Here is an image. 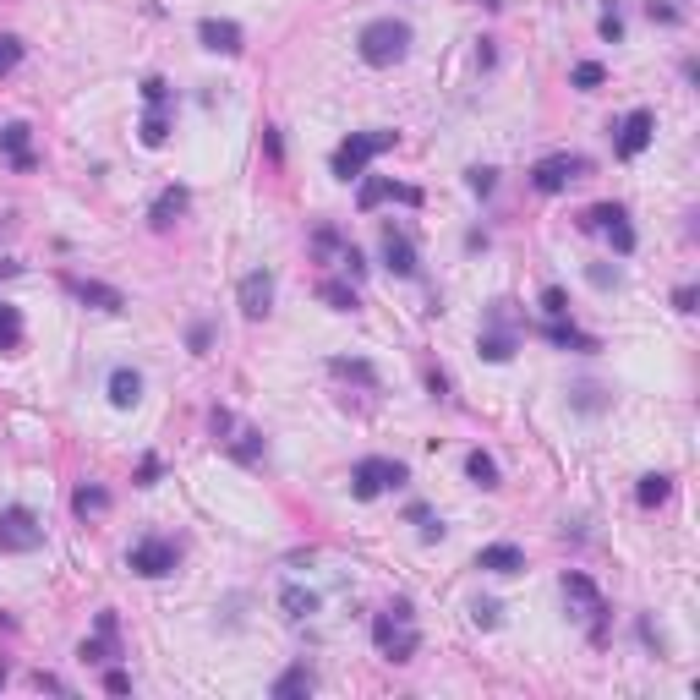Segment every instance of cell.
<instances>
[{"mask_svg":"<svg viewBox=\"0 0 700 700\" xmlns=\"http://www.w3.org/2000/svg\"><path fill=\"white\" fill-rule=\"evenodd\" d=\"M0 148L11 154V165H17V170H33V154H28V126H22V121L0 126Z\"/></svg>","mask_w":700,"mask_h":700,"instance_id":"603a6c76","label":"cell"},{"mask_svg":"<svg viewBox=\"0 0 700 700\" xmlns=\"http://www.w3.org/2000/svg\"><path fill=\"white\" fill-rule=\"evenodd\" d=\"M547 340H553L558 350H597V340H591V334H580L575 323H564V318H547Z\"/></svg>","mask_w":700,"mask_h":700,"instance_id":"cb8c5ba5","label":"cell"},{"mask_svg":"<svg viewBox=\"0 0 700 700\" xmlns=\"http://www.w3.org/2000/svg\"><path fill=\"white\" fill-rule=\"evenodd\" d=\"M44 547V525L33 520V509L11 504L0 509V553H39Z\"/></svg>","mask_w":700,"mask_h":700,"instance_id":"8992f818","label":"cell"},{"mask_svg":"<svg viewBox=\"0 0 700 700\" xmlns=\"http://www.w3.org/2000/svg\"><path fill=\"white\" fill-rule=\"evenodd\" d=\"M624 219H629V214H624L618 203H597V208H586L580 230H591V236H608L613 252H635V230H629Z\"/></svg>","mask_w":700,"mask_h":700,"instance_id":"ba28073f","label":"cell"},{"mask_svg":"<svg viewBox=\"0 0 700 700\" xmlns=\"http://www.w3.org/2000/svg\"><path fill=\"white\" fill-rule=\"evenodd\" d=\"M372 640H378V651H383L389 662H411L416 646H422L411 602H394V608H383L378 618H372Z\"/></svg>","mask_w":700,"mask_h":700,"instance_id":"6da1fadb","label":"cell"},{"mask_svg":"<svg viewBox=\"0 0 700 700\" xmlns=\"http://www.w3.org/2000/svg\"><path fill=\"white\" fill-rule=\"evenodd\" d=\"M602 77H608V72H602V66H597V61H586V66H575V88H602Z\"/></svg>","mask_w":700,"mask_h":700,"instance_id":"d590c367","label":"cell"},{"mask_svg":"<svg viewBox=\"0 0 700 700\" xmlns=\"http://www.w3.org/2000/svg\"><path fill=\"white\" fill-rule=\"evenodd\" d=\"M673 307H679V312H695V285H679V290H673Z\"/></svg>","mask_w":700,"mask_h":700,"instance_id":"ee69618b","label":"cell"},{"mask_svg":"<svg viewBox=\"0 0 700 700\" xmlns=\"http://www.w3.org/2000/svg\"><path fill=\"white\" fill-rule=\"evenodd\" d=\"M580 175H586V159H580V154H547L542 165L531 170V186L553 197V192H564L569 181H580Z\"/></svg>","mask_w":700,"mask_h":700,"instance_id":"9c48e42d","label":"cell"},{"mask_svg":"<svg viewBox=\"0 0 700 700\" xmlns=\"http://www.w3.org/2000/svg\"><path fill=\"white\" fill-rule=\"evenodd\" d=\"M668 493H673V476H640V487H635V498H640V509H662L668 504Z\"/></svg>","mask_w":700,"mask_h":700,"instance_id":"484cf974","label":"cell"},{"mask_svg":"<svg viewBox=\"0 0 700 700\" xmlns=\"http://www.w3.org/2000/svg\"><path fill=\"white\" fill-rule=\"evenodd\" d=\"M181 214H186V186H165L154 197V230H170Z\"/></svg>","mask_w":700,"mask_h":700,"instance_id":"44dd1931","label":"cell"},{"mask_svg":"<svg viewBox=\"0 0 700 700\" xmlns=\"http://www.w3.org/2000/svg\"><path fill=\"white\" fill-rule=\"evenodd\" d=\"M197 39H203L214 55H241V28L225 22V17H203L197 22Z\"/></svg>","mask_w":700,"mask_h":700,"instance_id":"9a60e30c","label":"cell"},{"mask_svg":"<svg viewBox=\"0 0 700 700\" xmlns=\"http://www.w3.org/2000/svg\"><path fill=\"white\" fill-rule=\"evenodd\" d=\"M329 372H334V378H356V383H367V389L378 383V372H372L367 361H350V356H334V361H329Z\"/></svg>","mask_w":700,"mask_h":700,"instance_id":"4dcf8cb0","label":"cell"},{"mask_svg":"<svg viewBox=\"0 0 700 700\" xmlns=\"http://www.w3.org/2000/svg\"><path fill=\"white\" fill-rule=\"evenodd\" d=\"M542 312H547V318H569V296L558 285H547L542 290Z\"/></svg>","mask_w":700,"mask_h":700,"instance_id":"836d02e7","label":"cell"},{"mask_svg":"<svg viewBox=\"0 0 700 700\" xmlns=\"http://www.w3.org/2000/svg\"><path fill=\"white\" fill-rule=\"evenodd\" d=\"M575 405H580V411H602V400H597V389H591V383H586V389H575Z\"/></svg>","mask_w":700,"mask_h":700,"instance_id":"b9f144b4","label":"cell"},{"mask_svg":"<svg viewBox=\"0 0 700 700\" xmlns=\"http://www.w3.org/2000/svg\"><path fill=\"white\" fill-rule=\"evenodd\" d=\"M17 61H22V39L17 33H0V77H6Z\"/></svg>","mask_w":700,"mask_h":700,"instance_id":"d6a6232c","label":"cell"},{"mask_svg":"<svg viewBox=\"0 0 700 700\" xmlns=\"http://www.w3.org/2000/svg\"><path fill=\"white\" fill-rule=\"evenodd\" d=\"M465 181H471V192H493V170H471V175H465Z\"/></svg>","mask_w":700,"mask_h":700,"instance_id":"ab89813d","label":"cell"},{"mask_svg":"<svg viewBox=\"0 0 700 700\" xmlns=\"http://www.w3.org/2000/svg\"><path fill=\"white\" fill-rule=\"evenodd\" d=\"M476 569H493V575H520L525 553H520L515 542H493V547H482V553H476Z\"/></svg>","mask_w":700,"mask_h":700,"instance_id":"ac0fdd59","label":"cell"},{"mask_svg":"<svg viewBox=\"0 0 700 700\" xmlns=\"http://www.w3.org/2000/svg\"><path fill=\"white\" fill-rule=\"evenodd\" d=\"M383 263H389L394 279H411L416 274V247H411V236H405V230L383 225Z\"/></svg>","mask_w":700,"mask_h":700,"instance_id":"5bb4252c","label":"cell"},{"mask_svg":"<svg viewBox=\"0 0 700 700\" xmlns=\"http://www.w3.org/2000/svg\"><path fill=\"white\" fill-rule=\"evenodd\" d=\"M154 482H159V460L148 454V460H143V471H137V487H154Z\"/></svg>","mask_w":700,"mask_h":700,"instance_id":"7bdbcfd3","label":"cell"},{"mask_svg":"<svg viewBox=\"0 0 700 700\" xmlns=\"http://www.w3.org/2000/svg\"><path fill=\"white\" fill-rule=\"evenodd\" d=\"M214 433L225 438V449L236 454L241 465H258V460H263V433H252V427H236V416H230V411H214Z\"/></svg>","mask_w":700,"mask_h":700,"instance_id":"30bf717a","label":"cell"},{"mask_svg":"<svg viewBox=\"0 0 700 700\" xmlns=\"http://www.w3.org/2000/svg\"><path fill=\"white\" fill-rule=\"evenodd\" d=\"M0 684H6V662H0Z\"/></svg>","mask_w":700,"mask_h":700,"instance_id":"bcb514c9","label":"cell"},{"mask_svg":"<svg viewBox=\"0 0 700 700\" xmlns=\"http://www.w3.org/2000/svg\"><path fill=\"white\" fill-rule=\"evenodd\" d=\"M165 137H170V115H165V110H148V121H143V143H148V148H165Z\"/></svg>","mask_w":700,"mask_h":700,"instance_id":"1f68e13d","label":"cell"},{"mask_svg":"<svg viewBox=\"0 0 700 700\" xmlns=\"http://www.w3.org/2000/svg\"><path fill=\"white\" fill-rule=\"evenodd\" d=\"M651 132H657V115L651 110H629L624 115V126H618V159H635V154H646V143H651Z\"/></svg>","mask_w":700,"mask_h":700,"instance_id":"7c38bea8","label":"cell"},{"mask_svg":"<svg viewBox=\"0 0 700 700\" xmlns=\"http://www.w3.org/2000/svg\"><path fill=\"white\" fill-rule=\"evenodd\" d=\"M137 400H143V378H137L132 367H115L110 372V405L115 411H132Z\"/></svg>","mask_w":700,"mask_h":700,"instance_id":"ffe728a7","label":"cell"},{"mask_svg":"<svg viewBox=\"0 0 700 700\" xmlns=\"http://www.w3.org/2000/svg\"><path fill=\"white\" fill-rule=\"evenodd\" d=\"M312 684H318V679H312V668L301 662V668H290L285 679L274 684V700H301V695H312Z\"/></svg>","mask_w":700,"mask_h":700,"instance_id":"4316f807","label":"cell"},{"mask_svg":"<svg viewBox=\"0 0 700 700\" xmlns=\"http://www.w3.org/2000/svg\"><path fill=\"white\" fill-rule=\"evenodd\" d=\"M104 690H110V695H126V690H132V679H126L121 668H110V673H104Z\"/></svg>","mask_w":700,"mask_h":700,"instance_id":"f35d334b","label":"cell"},{"mask_svg":"<svg viewBox=\"0 0 700 700\" xmlns=\"http://www.w3.org/2000/svg\"><path fill=\"white\" fill-rule=\"evenodd\" d=\"M427 389H433V394H438V400H443V394H449V378H443V372L433 367V372H427Z\"/></svg>","mask_w":700,"mask_h":700,"instance_id":"f6af8a7d","label":"cell"},{"mask_svg":"<svg viewBox=\"0 0 700 700\" xmlns=\"http://www.w3.org/2000/svg\"><path fill=\"white\" fill-rule=\"evenodd\" d=\"M465 476H471L476 487H498V482H504V476H498V460H493V454H482V449L465 454Z\"/></svg>","mask_w":700,"mask_h":700,"instance_id":"d4e9b609","label":"cell"},{"mask_svg":"<svg viewBox=\"0 0 700 700\" xmlns=\"http://www.w3.org/2000/svg\"><path fill=\"white\" fill-rule=\"evenodd\" d=\"M400 143V132H350L340 148H334V175H340V181H361V175H367V165L378 154H389V148Z\"/></svg>","mask_w":700,"mask_h":700,"instance_id":"7a4b0ae2","label":"cell"},{"mask_svg":"<svg viewBox=\"0 0 700 700\" xmlns=\"http://www.w3.org/2000/svg\"><path fill=\"white\" fill-rule=\"evenodd\" d=\"M383 197H400V203H416V192L411 186H394V181H383V175H372V181H361V214H372V208L383 203Z\"/></svg>","mask_w":700,"mask_h":700,"instance_id":"d6986e66","label":"cell"},{"mask_svg":"<svg viewBox=\"0 0 700 700\" xmlns=\"http://www.w3.org/2000/svg\"><path fill=\"white\" fill-rule=\"evenodd\" d=\"M405 50H411V28L400 17H378L361 28V61L367 66H400Z\"/></svg>","mask_w":700,"mask_h":700,"instance_id":"3957f363","label":"cell"},{"mask_svg":"<svg viewBox=\"0 0 700 700\" xmlns=\"http://www.w3.org/2000/svg\"><path fill=\"white\" fill-rule=\"evenodd\" d=\"M591 285H597V290H613V285H618V268L597 263V268H591Z\"/></svg>","mask_w":700,"mask_h":700,"instance_id":"74e56055","label":"cell"},{"mask_svg":"<svg viewBox=\"0 0 700 700\" xmlns=\"http://www.w3.org/2000/svg\"><path fill=\"white\" fill-rule=\"evenodd\" d=\"M318 301H329L334 312H356V285H340V279H323Z\"/></svg>","mask_w":700,"mask_h":700,"instance_id":"83f0119b","label":"cell"},{"mask_svg":"<svg viewBox=\"0 0 700 700\" xmlns=\"http://www.w3.org/2000/svg\"><path fill=\"white\" fill-rule=\"evenodd\" d=\"M602 39H624V22H618V11H608V17H602Z\"/></svg>","mask_w":700,"mask_h":700,"instance_id":"60d3db41","label":"cell"},{"mask_svg":"<svg viewBox=\"0 0 700 700\" xmlns=\"http://www.w3.org/2000/svg\"><path fill=\"white\" fill-rule=\"evenodd\" d=\"M405 465L400 460H383V454H367V460H356V471H350V493L356 498H378L389 493V487H405Z\"/></svg>","mask_w":700,"mask_h":700,"instance_id":"5b68a950","label":"cell"},{"mask_svg":"<svg viewBox=\"0 0 700 700\" xmlns=\"http://www.w3.org/2000/svg\"><path fill=\"white\" fill-rule=\"evenodd\" d=\"M66 290H72L83 307H99V312H121L126 307V296L115 285H99V279H66Z\"/></svg>","mask_w":700,"mask_h":700,"instance_id":"2e32d148","label":"cell"},{"mask_svg":"<svg viewBox=\"0 0 700 700\" xmlns=\"http://www.w3.org/2000/svg\"><path fill=\"white\" fill-rule=\"evenodd\" d=\"M143 99H148V110H165V104H170V83H165V77H148Z\"/></svg>","mask_w":700,"mask_h":700,"instance_id":"e575fe53","label":"cell"},{"mask_svg":"<svg viewBox=\"0 0 700 700\" xmlns=\"http://www.w3.org/2000/svg\"><path fill=\"white\" fill-rule=\"evenodd\" d=\"M115 657V613H99V635L83 640V662H110Z\"/></svg>","mask_w":700,"mask_h":700,"instance_id":"7402d4cb","label":"cell"},{"mask_svg":"<svg viewBox=\"0 0 700 700\" xmlns=\"http://www.w3.org/2000/svg\"><path fill=\"white\" fill-rule=\"evenodd\" d=\"M268 307H274V274L268 268H258V274L241 279V318H268Z\"/></svg>","mask_w":700,"mask_h":700,"instance_id":"4fadbf2b","label":"cell"},{"mask_svg":"<svg viewBox=\"0 0 700 700\" xmlns=\"http://www.w3.org/2000/svg\"><path fill=\"white\" fill-rule=\"evenodd\" d=\"M22 345V312L0 301V350H17Z\"/></svg>","mask_w":700,"mask_h":700,"instance_id":"f546056e","label":"cell"},{"mask_svg":"<svg viewBox=\"0 0 700 700\" xmlns=\"http://www.w3.org/2000/svg\"><path fill=\"white\" fill-rule=\"evenodd\" d=\"M471 618L482 629H498V602H487V597H476V608H471Z\"/></svg>","mask_w":700,"mask_h":700,"instance_id":"8d00e7d4","label":"cell"},{"mask_svg":"<svg viewBox=\"0 0 700 700\" xmlns=\"http://www.w3.org/2000/svg\"><path fill=\"white\" fill-rule=\"evenodd\" d=\"M279 608H285V618H318L323 613V591H312V586H301V580H290L285 591H279Z\"/></svg>","mask_w":700,"mask_h":700,"instance_id":"e0dca14e","label":"cell"},{"mask_svg":"<svg viewBox=\"0 0 700 700\" xmlns=\"http://www.w3.org/2000/svg\"><path fill=\"white\" fill-rule=\"evenodd\" d=\"M175 558H181V553H175V542H170V536H143V542L132 547V569H137V575H148V580L170 575V569H175Z\"/></svg>","mask_w":700,"mask_h":700,"instance_id":"8fae6325","label":"cell"},{"mask_svg":"<svg viewBox=\"0 0 700 700\" xmlns=\"http://www.w3.org/2000/svg\"><path fill=\"white\" fill-rule=\"evenodd\" d=\"M564 602H569V613L586 624V635L602 646V640H608V602H602V591L591 586L586 575H575V569H569V575H564Z\"/></svg>","mask_w":700,"mask_h":700,"instance_id":"277c9868","label":"cell"},{"mask_svg":"<svg viewBox=\"0 0 700 700\" xmlns=\"http://www.w3.org/2000/svg\"><path fill=\"white\" fill-rule=\"evenodd\" d=\"M487 361H509L515 356V312H509V301H493V312H487V329L482 340H476Z\"/></svg>","mask_w":700,"mask_h":700,"instance_id":"52a82bcc","label":"cell"},{"mask_svg":"<svg viewBox=\"0 0 700 700\" xmlns=\"http://www.w3.org/2000/svg\"><path fill=\"white\" fill-rule=\"evenodd\" d=\"M72 509H77V515H104V509H110V493H104V487H77Z\"/></svg>","mask_w":700,"mask_h":700,"instance_id":"f1b7e54d","label":"cell"}]
</instances>
